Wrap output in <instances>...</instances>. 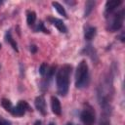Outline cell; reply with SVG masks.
I'll use <instances>...</instances> for the list:
<instances>
[{
  "label": "cell",
  "instance_id": "cell-1",
  "mask_svg": "<svg viewBox=\"0 0 125 125\" xmlns=\"http://www.w3.org/2000/svg\"><path fill=\"white\" fill-rule=\"evenodd\" d=\"M71 70H72V67L69 64H64L58 70L56 82H57L58 94L61 96H65L68 92L69 77L71 74Z\"/></svg>",
  "mask_w": 125,
  "mask_h": 125
},
{
  "label": "cell",
  "instance_id": "cell-2",
  "mask_svg": "<svg viewBox=\"0 0 125 125\" xmlns=\"http://www.w3.org/2000/svg\"><path fill=\"white\" fill-rule=\"evenodd\" d=\"M90 81L89 77V67L85 61H81L76 68L75 73V86L79 89L88 86Z\"/></svg>",
  "mask_w": 125,
  "mask_h": 125
},
{
  "label": "cell",
  "instance_id": "cell-3",
  "mask_svg": "<svg viewBox=\"0 0 125 125\" xmlns=\"http://www.w3.org/2000/svg\"><path fill=\"white\" fill-rule=\"evenodd\" d=\"M123 21H124V10L122 9L114 15V17L112 18V21L108 26V29L111 32L118 31L123 25Z\"/></svg>",
  "mask_w": 125,
  "mask_h": 125
},
{
  "label": "cell",
  "instance_id": "cell-4",
  "mask_svg": "<svg viewBox=\"0 0 125 125\" xmlns=\"http://www.w3.org/2000/svg\"><path fill=\"white\" fill-rule=\"evenodd\" d=\"M80 118H81V121L84 123V125H94L96 117H95V112L92 109V107L89 106V107L84 108L80 114Z\"/></svg>",
  "mask_w": 125,
  "mask_h": 125
},
{
  "label": "cell",
  "instance_id": "cell-5",
  "mask_svg": "<svg viewBox=\"0 0 125 125\" xmlns=\"http://www.w3.org/2000/svg\"><path fill=\"white\" fill-rule=\"evenodd\" d=\"M26 110H31L28 104L25 101H20L16 106H13L11 113L15 116H22Z\"/></svg>",
  "mask_w": 125,
  "mask_h": 125
},
{
  "label": "cell",
  "instance_id": "cell-6",
  "mask_svg": "<svg viewBox=\"0 0 125 125\" xmlns=\"http://www.w3.org/2000/svg\"><path fill=\"white\" fill-rule=\"evenodd\" d=\"M122 0H109L105 3V10H104V16L105 18H108V16L122 4Z\"/></svg>",
  "mask_w": 125,
  "mask_h": 125
},
{
  "label": "cell",
  "instance_id": "cell-7",
  "mask_svg": "<svg viewBox=\"0 0 125 125\" xmlns=\"http://www.w3.org/2000/svg\"><path fill=\"white\" fill-rule=\"evenodd\" d=\"M34 104H35L36 109H37L42 115H45V114L47 113V109H46V101H45V98H44L42 95L36 97Z\"/></svg>",
  "mask_w": 125,
  "mask_h": 125
},
{
  "label": "cell",
  "instance_id": "cell-8",
  "mask_svg": "<svg viewBox=\"0 0 125 125\" xmlns=\"http://www.w3.org/2000/svg\"><path fill=\"white\" fill-rule=\"evenodd\" d=\"M48 21L53 25H55L59 29V31H61L62 33H66L67 32V27L65 26V24L63 23V21L62 20H59V19H56V18H49Z\"/></svg>",
  "mask_w": 125,
  "mask_h": 125
},
{
  "label": "cell",
  "instance_id": "cell-9",
  "mask_svg": "<svg viewBox=\"0 0 125 125\" xmlns=\"http://www.w3.org/2000/svg\"><path fill=\"white\" fill-rule=\"evenodd\" d=\"M51 107H52V111H53L55 114L61 115V113H62L61 102H60V100H59L57 97H55V96H53V97L51 98Z\"/></svg>",
  "mask_w": 125,
  "mask_h": 125
},
{
  "label": "cell",
  "instance_id": "cell-10",
  "mask_svg": "<svg viewBox=\"0 0 125 125\" xmlns=\"http://www.w3.org/2000/svg\"><path fill=\"white\" fill-rule=\"evenodd\" d=\"M96 33H97V28L95 26H87V27H85L84 37L86 40L90 41L96 36Z\"/></svg>",
  "mask_w": 125,
  "mask_h": 125
},
{
  "label": "cell",
  "instance_id": "cell-11",
  "mask_svg": "<svg viewBox=\"0 0 125 125\" xmlns=\"http://www.w3.org/2000/svg\"><path fill=\"white\" fill-rule=\"evenodd\" d=\"M26 21L29 26H33L36 21V14L33 11H28L26 14Z\"/></svg>",
  "mask_w": 125,
  "mask_h": 125
},
{
  "label": "cell",
  "instance_id": "cell-12",
  "mask_svg": "<svg viewBox=\"0 0 125 125\" xmlns=\"http://www.w3.org/2000/svg\"><path fill=\"white\" fill-rule=\"evenodd\" d=\"M84 52L93 60V61H95V62H97L98 61V58H97V54H96V51L94 50V48L91 46V45H88V46H86L85 47V49H84Z\"/></svg>",
  "mask_w": 125,
  "mask_h": 125
},
{
  "label": "cell",
  "instance_id": "cell-13",
  "mask_svg": "<svg viewBox=\"0 0 125 125\" xmlns=\"http://www.w3.org/2000/svg\"><path fill=\"white\" fill-rule=\"evenodd\" d=\"M5 38H6V41H7V42H9V43L11 44L12 48H13L16 52H18V51H19V49H18V44H17V42L13 39V37H12V34H11V31H10V30H8V31L6 32V36H5Z\"/></svg>",
  "mask_w": 125,
  "mask_h": 125
},
{
  "label": "cell",
  "instance_id": "cell-14",
  "mask_svg": "<svg viewBox=\"0 0 125 125\" xmlns=\"http://www.w3.org/2000/svg\"><path fill=\"white\" fill-rule=\"evenodd\" d=\"M52 5H53V7L56 9V11H57L60 15H62V16L64 17V18H67V15H66V12H65L64 8H63L59 2H52Z\"/></svg>",
  "mask_w": 125,
  "mask_h": 125
},
{
  "label": "cell",
  "instance_id": "cell-15",
  "mask_svg": "<svg viewBox=\"0 0 125 125\" xmlns=\"http://www.w3.org/2000/svg\"><path fill=\"white\" fill-rule=\"evenodd\" d=\"M95 4H96L95 1H87V2H86V4H85V13H84V17H88V16L91 14L93 8L95 7Z\"/></svg>",
  "mask_w": 125,
  "mask_h": 125
},
{
  "label": "cell",
  "instance_id": "cell-16",
  "mask_svg": "<svg viewBox=\"0 0 125 125\" xmlns=\"http://www.w3.org/2000/svg\"><path fill=\"white\" fill-rule=\"evenodd\" d=\"M1 104H2V106L7 110V111H9V112H11L12 111V109H13V104H12V103L8 100V99H2L1 100Z\"/></svg>",
  "mask_w": 125,
  "mask_h": 125
},
{
  "label": "cell",
  "instance_id": "cell-17",
  "mask_svg": "<svg viewBox=\"0 0 125 125\" xmlns=\"http://www.w3.org/2000/svg\"><path fill=\"white\" fill-rule=\"evenodd\" d=\"M35 31H43L44 33H50L49 30L44 26V23L42 21H39V23L37 24V26L35 27Z\"/></svg>",
  "mask_w": 125,
  "mask_h": 125
},
{
  "label": "cell",
  "instance_id": "cell-18",
  "mask_svg": "<svg viewBox=\"0 0 125 125\" xmlns=\"http://www.w3.org/2000/svg\"><path fill=\"white\" fill-rule=\"evenodd\" d=\"M47 70H48V65H47V63L43 62V63L40 65V67H39V73H40L42 76H44V75L46 74Z\"/></svg>",
  "mask_w": 125,
  "mask_h": 125
},
{
  "label": "cell",
  "instance_id": "cell-19",
  "mask_svg": "<svg viewBox=\"0 0 125 125\" xmlns=\"http://www.w3.org/2000/svg\"><path fill=\"white\" fill-rule=\"evenodd\" d=\"M100 125H109V121L106 117H104L103 119H101V123Z\"/></svg>",
  "mask_w": 125,
  "mask_h": 125
},
{
  "label": "cell",
  "instance_id": "cell-20",
  "mask_svg": "<svg viewBox=\"0 0 125 125\" xmlns=\"http://www.w3.org/2000/svg\"><path fill=\"white\" fill-rule=\"evenodd\" d=\"M0 125H11V124H10L9 121H7V120H5V119L0 117Z\"/></svg>",
  "mask_w": 125,
  "mask_h": 125
},
{
  "label": "cell",
  "instance_id": "cell-21",
  "mask_svg": "<svg viewBox=\"0 0 125 125\" xmlns=\"http://www.w3.org/2000/svg\"><path fill=\"white\" fill-rule=\"evenodd\" d=\"M30 51H31V53H36L37 47H36L35 45H31V46H30Z\"/></svg>",
  "mask_w": 125,
  "mask_h": 125
},
{
  "label": "cell",
  "instance_id": "cell-22",
  "mask_svg": "<svg viewBox=\"0 0 125 125\" xmlns=\"http://www.w3.org/2000/svg\"><path fill=\"white\" fill-rule=\"evenodd\" d=\"M119 38H120V41H121V42H124V33H123V32L121 33V35L119 36Z\"/></svg>",
  "mask_w": 125,
  "mask_h": 125
},
{
  "label": "cell",
  "instance_id": "cell-23",
  "mask_svg": "<svg viewBox=\"0 0 125 125\" xmlns=\"http://www.w3.org/2000/svg\"><path fill=\"white\" fill-rule=\"evenodd\" d=\"M34 125H42V122H41L40 120H37V121H35Z\"/></svg>",
  "mask_w": 125,
  "mask_h": 125
},
{
  "label": "cell",
  "instance_id": "cell-24",
  "mask_svg": "<svg viewBox=\"0 0 125 125\" xmlns=\"http://www.w3.org/2000/svg\"><path fill=\"white\" fill-rule=\"evenodd\" d=\"M48 125H56V124H55V123H53V122H50Z\"/></svg>",
  "mask_w": 125,
  "mask_h": 125
},
{
  "label": "cell",
  "instance_id": "cell-25",
  "mask_svg": "<svg viewBox=\"0 0 125 125\" xmlns=\"http://www.w3.org/2000/svg\"><path fill=\"white\" fill-rule=\"evenodd\" d=\"M66 125H73L71 122H68V123H66Z\"/></svg>",
  "mask_w": 125,
  "mask_h": 125
},
{
  "label": "cell",
  "instance_id": "cell-26",
  "mask_svg": "<svg viewBox=\"0 0 125 125\" xmlns=\"http://www.w3.org/2000/svg\"><path fill=\"white\" fill-rule=\"evenodd\" d=\"M2 3H3V2H2V1H0V5H1V4H2Z\"/></svg>",
  "mask_w": 125,
  "mask_h": 125
},
{
  "label": "cell",
  "instance_id": "cell-27",
  "mask_svg": "<svg viewBox=\"0 0 125 125\" xmlns=\"http://www.w3.org/2000/svg\"><path fill=\"white\" fill-rule=\"evenodd\" d=\"M0 48H1V44H0Z\"/></svg>",
  "mask_w": 125,
  "mask_h": 125
}]
</instances>
